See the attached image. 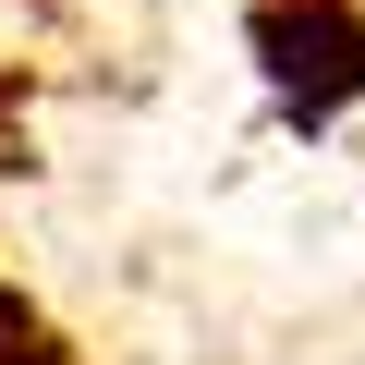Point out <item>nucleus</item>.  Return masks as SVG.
Instances as JSON below:
<instances>
[{
    "label": "nucleus",
    "instance_id": "f257e3e1",
    "mask_svg": "<svg viewBox=\"0 0 365 365\" xmlns=\"http://www.w3.org/2000/svg\"><path fill=\"white\" fill-rule=\"evenodd\" d=\"M256 73L304 134L341 122L365 98V0H268L256 13Z\"/></svg>",
    "mask_w": 365,
    "mask_h": 365
}]
</instances>
